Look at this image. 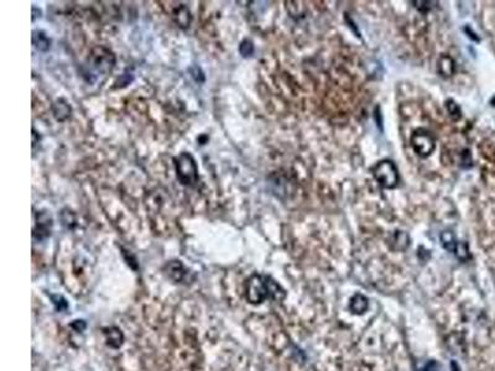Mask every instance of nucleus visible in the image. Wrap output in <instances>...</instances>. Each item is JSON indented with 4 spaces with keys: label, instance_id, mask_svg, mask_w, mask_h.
<instances>
[{
    "label": "nucleus",
    "instance_id": "obj_1",
    "mask_svg": "<svg viewBox=\"0 0 495 371\" xmlns=\"http://www.w3.org/2000/svg\"><path fill=\"white\" fill-rule=\"evenodd\" d=\"M245 295L250 303L259 304L266 299L275 302L283 301L285 298V291L270 276L255 273L246 281Z\"/></svg>",
    "mask_w": 495,
    "mask_h": 371
},
{
    "label": "nucleus",
    "instance_id": "obj_2",
    "mask_svg": "<svg viewBox=\"0 0 495 371\" xmlns=\"http://www.w3.org/2000/svg\"><path fill=\"white\" fill-rule=\"evenodd\" d=\"M176 177L182 186L193 187L200 179L198 176V167L195 158L190 152H182L176 156L175 160Z\"/></svg>",
    "mask_w": 495,
    "mask_h": 371
},
{
    "label": "nucleus",
    "instance_id": "obj_3",
    "mask_svg": "<svg viewBox=\"0 0 495 371\" xmlns=\"http://www.w3.org/2000/svg\"><path fill=\"white\" fill-rule=\"evenodd\" d=\"M115 66V56L110 50L103 46L93 48L88 57V67L89 71L97 74H109Z\"/></svg>",
    "mask_w": 495,
    "mask_h": 371
},
{
    "label": "nucleus",
    "instance_id": "obj_4",
    "mask_svg": "<svg viewBox=\"0 0 495 371\" xmlns=\"http://www.w3.org/2000/svg\"><path fill=\"white\" fill-rule=\"evenodd\" d=\"M373 176L383 188H394L399 182V171L392 161L383 160L372 170Z\"/></svg>",
    "mask_w": 495,
    "mask_h": 371
},
{
    "label": "nucleus",
    "instance_id": "obj_5",
    "mask_svg": "<svg viewBox=\"0 0 495 371\" xmlns=\"http://www.w3.org/2000/svg\"><path fill=\"white\" fill-rule=\"evenodd\" d=\"M410 142H411V147L414 148L415 152L421 158H427L431 155L436 146V140H435L434 135L426 129L415 131L411 135Z\"/></svg>",
    "mask_w": 495,
    "mask_h": 371
},
{
    "label": "nucleus",
    "instance_id": "obj_6",
    "mask_svg": "<svg viewBox=\"0 0 495 371\" xmlns=\"http://www.w3.org/2000/svg\"><path fill=\"white\" fill-rule=\"evenodd\" d=\"M52 225H53L52 217H51L46 210H39V212L34 213V228H33L34 239H35V240L42 241L44 239H47L48 236H51Z\"/></svg>",
    "mask_w": 495,
    "mask_h": 371
},
{
    "label": "nucleus",
    "instance_id": "obj_7",
    "mask_svg": "<svg viewBox=\"0 0 495 371\" xmlns=\"http://www.w3.org/2000/svg\"><path fill=\"white\" fill-rule=\"evenodd\" d=\"M167 276L175 282H184L189 280L190 271L184 267L180 260H172L166 265Z\"/></svg>",
    "mask_w": 495,
    "mask_h": 371
},
{
    "label": "nucleus",
    "instance_id": "obj_8",
    "mask_svg": "<svg viewBox=\"0 0 495 371\" xmlns=\"http://www.w3.org/2000/svg\"><path fill=\"white\" fill-rule=\"evenodd\" d=\"M31 39H33L34 47H35L38 51H41V52H46V51L50 50L51 39L47 36V34L45 33V31L34 30Z\"/></svg>",
    "mask_w": 495,
    "mask_h": 371
},
{
    "label": "nucleus",
    "instance_id": "obj_9",
    "mask_svg": "<svg viewBox=\"0 0 495 371\" xmlns=\"http://www.w3.org/2000/svg\"><path fill=\"white\" fill-rule=\"evenodd\" d=\"M104 335H105V341H107V344L112 348H119L124 342V335L121 333V330L116 327H110V328H105L103 329Z\"/></svg>",
    "mask_w": 495,
    "mask_h": 371
},
{
    "label": "nucleus",
    "instance_id": "obj_10",
    "mask_svg": "<svg viewBox=\"0 0 495 371\" xmlns=\"http://www.w3.org/2000/svg\"><path fill=\"white\" fill-rule=\"evenodd\" d=\"M368 307H369L368 298L364 297L363 295H355L351 299V303H349V310H351L354 315H362V313L366 312Z\"/></svg>",
    "mask_w": 495,
    "mask_h": 371
},
{
    "label": "nucleus",
    "instance_id": "obj_11",
    "mask_svg": "<svg viewBox=\"0 0 495 371\" xmlns=\"http://www.w3.org/2000/svg\"><path fill=\"white\" fill-rule=\"evenodd\" d=\"M53 115L58 121L66 120L68 116L71 115V107L70 104L65 101V99H58L57 102L53 104Z\"/></svg>",
    "mask_w": 495,
    "mask_h": 371
},
{
    "label": "nucleus",
    "instance_id": "obj_12",
    "mask_svg": "<svg viewBox=\"0 0 495 371\" xmlns=\"http://www.w3.org/2000/svg\"><path fill=\"white\" fill-rule=\"evenodd\" d=\"M172 16L175 18V20L177 21V24L180 25V26H184V27L190 26L191 14L184 5L178 4V7H176V9L172 11Z\"/></svg>",
    "mask_w": 495,
    "mask_h": 371
},
{
    "label": "nucleus",
    "instance_id": "obj_13",
    "mask_svg": "<svg viewBox=\"0 0 495 371\" xmlns=\"http://www.w3.org/2000/svg\"><path fill=\"white\" fill-rule=\"evenodd\" d=\"M441 241H442V245L445 246V249L452 251V253H456L458 245H459V241H457L454 239L453 234L451 232H445L441 234Z\"/></svg>",
    "mask_w": 495,
    "mask_h": 371
},
{
    "label": "nucleus",
    "instance_id": "obj_14",
    "mask_svg": "<svg viewBox=\"0 0 495 371\" xmlns=\"http://www.w3.org/2000/svg\"><path fill=\"white\" fill-rule=\"evenodd\" d=\"M438 70H440V72L442 73L443 76H451L454 70V65L451 57L448 56L441 57L440 61H438Z\"/></svg>",
    "mask_w": 495,
    "mask_h": 371
},
{
    "label": "nucleus",
    "instance_id": "obj_15",
    "mask_svg": "<svg viewBox=\"0 0 495 371\" xmlns=\"http://www.w3.org/2000/svg\"><path fill=\"white\" fill-rule=\"evenodd\" d=\"M239 51H240V55L243 57H250L254 52V45L250 40H244L239 46Z\"/></svg>",
    "mask_w": 495,
    "mask_h": 371
},
{
    "label": "nucleus",
    "instance_id": "obj_16",
    "mask_svg": "<svg viewBox=\"0 0 495 371\" xmlns=\"http://www.w3.org/2000/svg\"><path fill=\"white\" fill-rule=\"evenodd\" d=\"M447 110H448V114H449V116H451L453 120H458V119L460 118V109H459V107L454 103L453 101H449L447 102Z\"/></svg>",
    "mask_w": 495,
    "mask_h": 371
},
{
    "label": "nucleus",
    "instance_id": "obj_17",
    "mask_svg": "<svg viewBox=\"0 0 495 371\" xmlns=\"http://www.w3.org/2000/svg\"><path fill=\"white\" fill-rule=\"evenodd\" d=\"M190 72H191V74H192L193 78H195V81L198 82V83H201L200 78H198V77L201 76L202 78H204V74H203V72H202V70L200 67H198V66H193V67H191Z\"/></svg>",
    "mask_w": 495,
    "mask_h": 371
},
{
    "label": "nucleus",
    "instance_id": "obj_18",
    "mask_svg": "<svg viewBox=\"0 0 495 371\" xmlns=\"http://www.w3.org/2000/svg\"><path fill=\"white\" fill-rule=\"evenodd\" d=\"M52 299H53V303H55L56 307H57V310L62 311L65 310V308H67L66 301H65L61 296H52Z\"/></svg>",
    "mask_w": 495,
    "mask_h": 371
},
{
    "label": "nucleus",
    "instance_id": "obj_19",
    "mask_svg": "<svg viewBox=\"0 0 495 371\" xmlns=\"http://www.w3.org/2000/svg\"><path fill=\"white\" fill-rule=\"evenodd\" d=\"M417 371H440V365L436 361H428L425 366Z\"/></svg>",
    "mask_w": 495,
    "mask_h": 371
},
{
    "label": "nucleus",
    "instance_id": "obj_20",
    "mask_svg": "<svg viewBox=\"0 0 495 371\" xmlns=\"http://www.w3.org/2000/svg\"><path fill=\"white\" fill-rule=\"evenodd\" d=\"M414 4H416V8H419L420 10L427 11L432 8L431 4H435V3H432V2H415Z\"/></svg>",
    "mask_w": 495,
    "mask_h": 371
},
{
    "label": "nucleus",
    "instance_id": "obj_21",
    "mask_svg": "<svg viewBox=\"0 0 495 371\" xmlns=\"http://www.w3.org/2000/svg\"><path fill=\"white\" fill-rule=\"evenodd\" d=\"M38 141H40V138H38V133L35 129H33V148H35Z\"/></svg>",
    "mask_w": 495,
    "mask_h": 371
}]
</instances>
